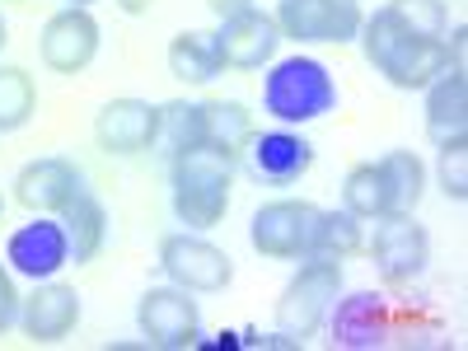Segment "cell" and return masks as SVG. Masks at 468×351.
Returning a JSON list of instances; mask_svg holds the SVG:
<instances>
[{"instance_id": "obj_5", "label": "cell", "mask_w": 468, "mask_h": 351, "mask_svg": "<svg viewBox=\"0 0 468 351\" xmlns=\"http://www.w3.org/2000/svg\"><path fill=\"white\" fill-rule=\"evenodd\" d=\"M314 225H319V207L314 202L282 197V202L258 207V216L249 225V239H253V249L262 258L295 262V258H309V249H314Z\"/></svg>"}, {"instance_id": "obj_33", "label": "cell", "mask_w": 468, "mask_h": 351, "mask_svg": "<svg viewBox=\"0 0 468 351\" xmlns=\"http://www.w3.org/2000/svg\"><path fill=\"white\" fill-rule=\"evenodd\" d=\"M0 216H5V197H0Z\"/></svg>"}, {"instance_id": "obj_2", "label": "cell", "mask_w": 468, "mask_h": 351, "mask_svg": "<svg viewBox=\"0 0 468 351\" xmlns=\"http://www.w3.org/2000/svg\"><path fill=\"white\" fill-rule=\"evenodd\" d=\"M239 160L216 145H192L174 154V216L187 229H211L229 211V187Z\"/></svg>"}, {"instance_id": "obj_32", "label": "cell", "mask_w": 468, "mask_h": 351, "mask_svg": "<svg viewBox=\"0 0 468 351\" xmlns=\"http://www.w3.org/2000/svg\"><path fill=\"white\" fill-rule=\"evenodd\" d=\"M70 5H85V10H90V5H94V0H70Z\"/></svg>"}, {"instance_id": "obj_16", "label": "cell", "mask_w": 468, "mask_h": 351, "mask_svg": "<svg viewBox=\"0 0 468 351\" xmlns=\"http://www.w3.org/2000/svg\"><path fill=\"white\" fill-rule=\"evenodd\" d=\"M10 262H15V271H24L33 282H48L57 267H66L70 244H66L61 220H33V225L15 229L10 234Z\"/></svg>"}, {"instance_id": "obj_8", "label": "cell", "mask_w": 468, "mask_h": 351, "mask_svg": "<svg viewBox=\"0 0 468 351\" xmlns=\"http://www.w3.org/2000/svg\"><path fill=\"white\" fill-rule=\"evenodd\" d=\"M271 19L295 43H351L366 15L356 0H282Z\"/></svg>"}, {"instance_id": "obj_30", "label": "cell", "mask_w": 468, "mask_h": 351, "mask_svg": "<svg viewBox=\"0 0 468 351\" xmlns=\"http://www.w3.org/2000/svg\"><path fill=\"white\" fill-rule=\"evenodd\" d=\"M207 5H211V15H216V19H229V15H239V10H249L253 0H207Z\"/></svg>"}, {"instance_id": "obj_27", "label": "cell", "mask_w": 468, "mask_h": 351, "mask_svg": "<svg viewBox=\"0 0 468 351\" xmlns=\"http://www.w3.org/2000/svg\"><path fill=\"white\" fill-rule=\"evenodd\" d=\"M441 187L450 202H468V136H454L441 145Z\"/></svg>"}, {"instance_id": "obj_6", "label": "cell", "mask_w": 468, "mask_h": 351, "mask_svg": "<svg viewBox=\"0 0 468 351\" xmlns=\"http://www.w3.org/2000/svg\"><path fill=\"white\" fill-rule=\"evenodd\" d=\"M136 324L141 337L150 346H165V351H183L202 337V309L192 300V291L183 286H150L136 304Z\"/></svg>"}, {"instance_id": "obj_13", "label": "cell", "mask_w": 468, "mask_h": 351, "mask_svg": "<svg viewBox=\"0 0 468 351\" xmlns=\"http://www.w3.org/2000/svg\"><path fill=\"white\" fill-rule=\"evenodd\" d=\"M19 324H24V337L33 346H57L80 324V295L66 282H43L19 304Z\"/></svg>"}, {"instance_id": "obj_29", "label": "cell", "mask_w": 468, "mask_h": 351, "mask_svg": "<svg viewBox=\"0 0 468 351\" xmlns=\"http://www.w3.org/2000/svg\"><path fill=\"white\" fill-rule=\"evenodd\" d=\"M445 52H450V70H468V66H463V52H468V33H463V28H454V33H450Z\"/></svg>"}, {"instance_id": "obj_31", "label": "cell", "mask_w": 468, "mask_h": 351, "mask_svg": "<svg viewBox=\"0 0 468 351\" xmlns=\"http://www.w3.org/2000/svg\"><path fill=\"white\" fill-rule=\"evenodd\" d=\"M0 48H5V19H0Z\"/></svg>"}, {"instance_id": "obj_26", "label": "cell", "mask_w": 468, "mask_h": 351, "mask_svg": "<svg viewBox=\"0 0 468 351\" xmlns=\"http://www.w3.org/2000/svg\"><path fill=\"white\" fill-rule=\"evenodd\" d=\"M384 10L412 37H445V0H388Z\"/></svg>"}, {"instance_id": "obj_7", "label": "cell", "mask_w": 468, "mask_h": 351, "mask_svg": "<svg viewBox=\"0 0 468 351\" xmlns=\"http://www.w3.org/2000/svg\"><path fill=\"white\" fill-rule=\"evenodd\" d=\"M160 267L174 286H183L192 295H216L234 277L229 253L216 249L211 239H202V234H169L160 244Z\"/></svg>"}, {"instance_id": "obj_17", "label": "cell", "mask_w": 468, "mask_h": 351, "mask_svg": "<svg viewBox=\"0 0 468 351\" xmlns=\"http://www.w3.org/2000/svg\"><path fill=\"white\" fill-rule=\"evenodd\" d=\"M426 136L436 145L468 136V70H445L426 85Z\"/></svg>"}, {"instance_id": "obj_3", "label": "cell", "mask_w": 468, "mask_h": 351, "mask_svg": "<svg viewBox=\"0 0 468 351\" xmlns=\"http://www.w3.org/2000/svg\"><path fill=\"white\" fill-rule=\"evenodd\" d=\"M342 291V262L333 258H304V267L291 277V286L277 300V333L300 346L319 333V324L328 319V309Z\"/></svg>"}, {"instance_id": "obj_15", "label": "cell", "mask_w": 468, "mask_h": 351, "mask_svg": "<svg viewBox=\"0 0 468 351\" xmlns=\"http://www.w3.org/2000/svg\"><path fill=\"white\" fill-rule=\"evenodd\" d=\"M244 160H249V174L258 183H271V187H286L295 183L300 174H309L314 165V145L304 136H291V132H253V141L244 145Z\"/></svg>"}, {"instance_id": "obj_25", "label": "cell", "mask_w": 468, "mask_h": 351, "mask_svg": "<svg viewBox=\"0 0 468 351\" xmlns=\"http://www.w3.org/2000/svg\"><path fill=\"white\" fill-rule=\"evenodd\" d=\"M379 165L388 174V187H394V211H417L421 192H426V165L412 150H388Z\"/></svg>"}, {"instance_id": "obj_23", "label": "cell", "mask_w": 468, "mask_h": 351, "mask_svg": "<svg viewBox=\"0 0 468 351\" xmlns=\"http://www.w3.org/2000/svg\"><path fill=\"white\" fill-rule=\"evenodd\" d=\"M37 112V85L24 66H0V136H10L33 122Z\"/></svg>"}, {"instance_id": "obj_1", "label": "cell", "mask_w": 468, "mask_h": 351, "mask_svg": "<svg viewBox=\"0 0 468 351\" xmlns=\"http://www.w3.org/2000/svg\"><path fill=\"white\" fill-rule=\"evenodd\" d=\"M356 37L366 48V61L394 90H426L436 75L450 70L445 37H412V33H403L394 19H388V10H375L370 19H361Z\"/></svg>"}, {"instance_id": "obj_18", "label": "cell", "mask_w": 468, "mask_h": 351, "mask_svg": "<svg viewBox=\"0 0 468 351\" xmlns=\"http://www.w3.org/2000/svg\"><path fill=\"white\" fill-rule=\"evenodd\" d=\"M57 216H61V229H66V244H70V262H75V267L90 262V258L103 249V234H108V211H103V202L94 197V192L80 187Z\"/></svg>"}, {"instance_id": "obj_19", "label": "cell", "mask_w": 468, "mask_h": 351, "mask_svg": "<svg viewBox=\"0 0 468 351\" xmlns=\"http://www.w3.org/2000/svg\"><path fill=\"white\" fill-rule=\"evenodd\" d=\"M202 141L239 160L244 145L253 141V112H249L244 103H234V99H211V103H202Z\"/></svg>"}, {"instance_id": "obj_21", "label": "cell", "mask_w": 468, "mask_h": 351, "mask_svg": "<svg viewBox=\"0 0 468 351\" xmlns=\"http://www.w3.org/2000/svg\"><path fill=\"white\" fill-rule=\"evenodd\" d=\"M169 75L183 85H211L220 75V57H216L211 33H197V28L178 33L169 43Z\"/></svg>"}, {"instance_id": "obj_10", "label": "cell", "mask_w": 468, "mask_h": 351, "mask_svg": "<svg viewBox=\"0 0 468 351\" xmlns=\"http://www.w3.org/2000/svg\"><path fill=\"white\" fill-rule=\"evenodd\" d=\"M211 43H216L220 70H262L282 48V28H277L271 15L249 5L239 15L220 19V28L211 33Z\"/></svg>"}, {"instance_id": "obj_24", "label": "cell", "mask_w": 468, "mask_h": 351, "mask_svg": "<svg viewBox=\"0 0 468 351\" xmlns=\"http://www.w3.org/2000/svg\"><path fill=\"white\" fill-rule=\"evenodd\" d=\"M154 145H165L169 160H174L178 150L207 145V141H202V103H183V99L165 103V108H160V141H154Z\"/></svg>"}, {"instance_id": "obj_9", "label": "cell", "mask_w": 468, "mask_h": 351, "mask_svg": "<svg viewBox=\"0 0 468 351\" xmlns=\"http://www.w3.org/2000/svg\"><path fill=\"white\" fill-rule=\"evenodd\" d=\"M370 258H375V271L388 286H403V282H412L417 271L426 267V258H431V234L412 220V211L379 216L375 220Z\"/></svg>"}, {"instance_id": "obj_20", "label": "cell", "mask_w": 468, "mask_h": 351, "mask_svg": "<svg viewBox=\"0 0 468 351\" xmlns=\"http://www.w3.org/2000/svg\"><path fill=\"white\" fill-rule=\"evenodd\" d=\"M342 207L361 220H379V216H394V187H388L384 165H356L342 183Z\"/></svg>"}, {"instance_id": "obj_28", "label": "cell", "mask_w": 468, "mask_h": 351, "mask_svg": "<svg viewBox=\"0 0 468 351\" xmlns=\"http://www.w3.org/2000/svg\"><path fill=\"white\" fill-rule=\"evenodd\" d=\"M19 291H15V277L5 271V262H0V333H5L15 319H19Z\"/></svg>"}, {"instance_id": "obj_12", "label": "cell", "mask_w": 468, "mask_h": 351, "mask_svg": "<svg viewBox=\"0 0 468 351\" xmlns=\"http://www.w3.org/2000/svg\"><path fill=\"white\" fill-rule=\"evenodd\" d=\"M94 141L108 154H145L160 141V108L145 99H112L94 117Z\"/></svg>"}, {"instance_id": "obj_22", "label": "cell", "mask_w": 468, "mask_h": 351, "mask_svg": "<svg viewBox=\"0 0 468 351\" xmlns=\"http://www.w3.org/2000/svg\"><path fill=\"white\" fill-rule=\"evenodd\" d=\"M366 234H361V216H351L346 207L342 211H319V225H314V249L309 258H333V262H346L351 253H361Z\"/></svg>"}, {"instance_id": "obj_4", "label": "cell", "mask_w": 468, "mask_h": 351, "mask_svg": "<svg viewBox=\"0 0 468 351\" xmlns=\"http://www.w3.org/2000/svg\"><path fill=\"white\" fill-rule=\"evenodd\" d=\"M262 103H267L271 117H282V122H314V117H324L337 103V85H333L324 61L291 57L267 75Z\"/></svg>"}, {"instance_id": "obj_14", "label": "cell", "mask_w": 468, "mask_h": 351, "mask_svg": "<svg viewBox=\"0 0 468 351\" xmlns=\"http://www.w3.org/2000/svg\"><path fill=\"white\" fill-rule=\"evenodd\" d=\"M75 192H80V169L61 154H48V160H28L15 174V202L33 216H52L61 211Z\"/></svg>"}, {"instance_id": "obj_11", "label": "cell", "mask_w": 468, "mask_h": 351, "mask_svg": "<svg viewBox=\"0 0 468 351\" xmlns=\"http://www.w3.org/2000/svg\"><path fill=\"white\" fill-rule=\"evenodd\" d=\"M37 57L57 75H80L99 57V19L85 5H66L48 19L43 37H37Z\"/></svg>"}]
</instances>
